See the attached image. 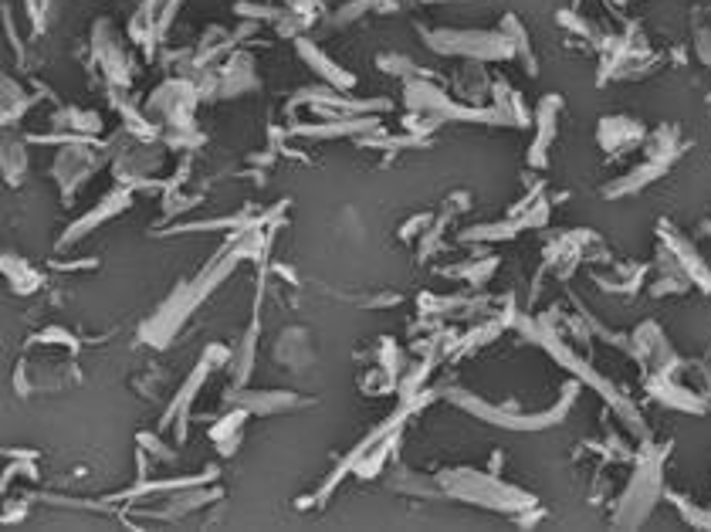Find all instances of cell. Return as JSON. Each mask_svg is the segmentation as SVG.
I'll return each mask as SVG.
<instances>
[{
	"instance_id": "20",
	"label": "cell",
	"mask_w": 711,
	"mask_h": 532,
	"mask_svg": "<svg viewBox=\"0 0 711 532\" xmlns=\"http://www.w3.org/2000/svg\"><path fill=\"white\" fill-rule=\"evenodd\" d=\"M31 95L14 82V78H4V122H17L28 112Z\"/></svg>"
},
{
	"instance_id": "21",
	"label": "cell",
	"mask_w": 711,
	"mask_h": 532,
	"mask_svg": "<svg viewBox=\"0 0 711 532\" xmlns=\"http://www.w3.org/2000/svg\"><path fill=\"white\" fill-rule=\"evenodd\" d=\"M24 173H28V153H24V146L17 139H11L4 146V177L7 183H21Z\"/></svg>"
},
{
	"instance_id": "7",
	"label": "cell",
	"mask_w": 711,
	"mask_h": 532,
	"mask_svg": "<svg viewBox=\"0 0 711 532\" xmlns=\"http://www.w3.org/2000/svg\"><path fill=\"white\" fill-rule=\"evenodd\" d=\"M630 350H634V356L651 373H674V370H681V360L674 356L671 343H667V336L654 326V322H644V326L637 329L634 339H630Z\"/></svg>"
},
{
	"instance_id": "6",
	"label": "cell",
	"mask_w": 711,
	"mask_h": 532,
	"mask_svg": "<svg viewBox=\"0 0 711 532\" xmlns=\"http://www.w3.org/2000/svg\"><path fill=\"white\" fill-rule=\"evenodd\" d=\"M231 404L244 407L251 417H268V414H292L309 407L312 400L302 394H292V390H244L234 387L231 390Z\"/></svg>"
},
{
	"instance_id": "4",
	"label": "cell",
	"mask_w": 711,
	"mask_h": 532,
	"mask_svg": "<svg viewBox=\"0 0 711 532\" xmlns=\"http://www.w3.org/2000/svg\"><path fill=\"white\" fill-rule=\"evenodd\" d=\"M102 163H105V156L92 153L85 143H65L61 146V153L55 156V167H51V173H55L58 187L65 190V197H75L78 187L89 183L95 173H99Z\"/></svg>"
},
{
	"instance_id": "22",
	"label": "cell",
	"mask_w": 711,
	"mask_h": 532,
	"mask_svg": "<svg viewBox=\"0 0 711 532\" xmlns=\"http://www.w3.org/2000/svg\"><path fill=\"white\" fill-rule=\"evenodd\" d=\"M139 448H143V451H153L156 458H173V451L166 448V444L156 438V434H139Z\"/></svg>"
},
{
	"instance_id": "5",
	"label": "cell",
	"mask_w": 711,
	"mask_h": 532,
	"mask_svg": "<svg viewBox=\"0 0 711 532\" xmlns=\"http://www.w3.org/2000/svg\"><path fill=\"white\" fill-rule=\"evenodd\" d=\"M197 99H200L197 85L183 82V78H173V82H166L153 92V99H149V112L166 119L173 129H190Z\"/></svg>"
},
{
	"instance_id": "19",
	"label": "cell",
	"mask_w": 711,
	"mask_h": 532,
	"mask_svg": "<svg viewBox=\"0 0 711 532\" xmlns=\"http://www.w3.org/2000/svg\"><path fill=\"white\" fill-rule=\"evenodd\" d=\"M55 126H65V129H72L75 136H89V133H99L102 129V122L95 112H85V109H75V106H68V109H61L58 116H55Z\"/></svg>"
},
{
	"instance_id": "16",
	"label": "cell",
	"mask_w": 711,
	"mask_h": 532,
	"mask_svg": "<svg viewBox=\"0 0 711 532\" xmlns=\"http://www.w3.org/2000/svg\"><path fill=\"white\" fill-rule=\"evenodd\" d=\"M254 346H258V319L251 322V329L244 333L241 346H237V353H231V383L234 387H248V377L254 370Z\"/></svg>"
},
{
	"instance_id": "23",
	"label": "cell",
	"mask_w": 711,
	"mask_h": 532,
	"mask_svg": "<svg viewBox=\"0 0 711 532\" xmlns=\"http://www.w3.org/2000/svg\"><path fill=\"white\" fill-rule=\"evenodd\" d=\"M295 4H298V7H305V4H309V0H295Z\"/></svg>"
},
{
	"instance_id": "9",
	"label": "cell",
	"mask_w": 711,
	"mask_h": 532,
	"mask_svg": "<svg viewBox=\"0 0 711 532\" xmlns=\"http://www.w3.org/2000/svg\"><path fill=\"white\" fill-rule=\"evenodd\" d=\"M129 204H133V190H129V187L112 190L109 197H102V200H99V207H95L92 214H85L82 221L72 224V228H68L65 234H61V238H58V248H68V244H75L78 238H85V234H92L95 228H99V224L109 221V217H116V214L126 211Z\"/></svg>"
},
{
	"instance_id": "11",
	"label": "cell",
	"mask_w": 711,
	"mask_h": 532,
	"mask_svg": "<svg viewBox=\"0 0 711 532\" xmlns=\"http://www.w3.org/2000/svg\"><path fill=\"white\" fill-rule=\"evenodd\" d=\"M271 360L285 370H305V366L315 363V353H312V336L309 329L302 326H288L278 333L275 346H271Z\"/></svg>"
},
{
	"instance_id": "15",
	"label": "cell",
	"mask_w": 711,
	"mask_h": 532,
	"mask_svg": "<svg viewBox=\"0 0 711 532\" xmlns=\"http://www.w3.org/2000/svg\"><path fill=\"white\" fill-rule=\"evenodd\" d=\"M248 417H251V414L244 411V407H234L231 414H224L221 424L210 427V441L217 444V451H221L224 458L234 455V448L241 444V427H244V421H248Z\"/></svg>"
},
{
	"instance_id": "8",
	"label": "cell",
	"mask_w": 711,
	"mask_h": 532,
	"mask_svg": "<svg viewBox=\"0 0 711 532\" xmlns=\"http://www.w3.org/2000/svg\"><path fill=\"white\" fill-rule=\"evenodd\" d=\"M217 488L210 485H183V488H173L170 495H163V502L156 505V509H136L139 516H149V519H183V516H190L193 509H204V505H210L217 499Z\"/></svg>"
},
{
	"instance_id": "17",
	"label": "cell",
	"mask_w": 711,
	"mask_h": 532,
	"mask_svg": "<svg viewBox=\"0 0 711 532\" xmlns=\"http://www.w3.org/2000/svg\"><path fill=\"white\" fill-rule=\"evenodd\" d=\"M390 488L393 492H403V495H420V499H437V495H444L441 482H427L424 475H410V472H400L390 475Z\"/></svg>"
},
{
	"instance_id": "18",
	"label": "cell",
	"mask_w": 711,
	"mask_h": 532,
	"mask_svg": "<svg viewBox=\"0 0 711 532\" xmlns=\"http://www.w3.org/2000/svg\"><path fill=\"white\" fill-rule=\"evenodd\" d=\"M4 275L17 295H31L41 285V275H34V268L21 258H4Z\"/></svg>"
},
{
	"instance_id": "3",
	"label": "cell",
	"mask_w": 711,
	"mask_h": 532,
	"mask_svg": "<svg viewBox=\"0 0 711 532\" xmlns=\"http://www.w3.org/2000/svg\"><path fill=\"white\" fill-rule=\"evenodd\" d=\"M427 45L444 51V55H464V58H508L515 51L512 41L502 34H481V31H441L424 34Z\"/></svg>"
},
{
	"instance_id": "13",
	"label": "cell",
	"mask_w": 711,
	"mask_h": 532,
	"mask_svg": "<svg viewBox=\"0 0 711 532\" xmlns=\"http://www.w3.org/2000/svg\"><path fill=\"white\" fill-rule=\"evenodd\" d=\"M217 89H221V95H227V99H234V95H244L248 89H258L254 61L248 55H234L221 68V75H217Z\"/></svg>"
},
{
	"instance_id": "14",
	"label": "cell",
	"mask_w": 711,
	"mask_h": 532,
	"mask_svg": "<svg viewBox=\"0 0 711 532\" xmlns=\"http://www.w3.org/2000/svg\"><path fill=\"white\" fill-rule=\"evenodd\" d=\"M298 51H302V61H309V65L326 78L329 85H336V89H342V92H349L356 85V78L349 75L346 68H339L336 61H329L319 48L312 45V41H298Z\"/></svg>"
},
{
	"instance_id": "2",
	"label": "cell",
	"mask_w": 711,
	"mask_h": 532,
	"mask_svg": "<svg viewBox=\"0 0 711 532\" xmlns=\"http://www.w3.org/2000/svg\"><path fill=\"white\" fill-rule=\"evenodd\" d=\"M661 458H664V448L654 451V444H647L634 468V478H630L627 492H623L617 512H613V522H617L620 529L640 526V522L647 519V512L654 509L657 495H661V468H664Z\"/></svg>"
},
{
	"instance_id": "12",
	"label": "cell",
	"mask_w": 711,
	"mask_h": 532,
	"mask_svg": "<svg viewBox=\"0 0 711 532\" xmlns=\"http://www.w3.org/2000/svg\"><path fill=\"white\" fill-rule=\"evenodd\" d=\"M640 139H644V129H640V122H634V119L613 116V119L600 122V146L610 153L634 150V146H640Z\"/></svg>"
},
{
	"instance_id": "1",
	"label": "cell",
	"mask_w": 711,
	"mask_h": 532,
	"mask_svg": "<svg viewBox=\"0 0 711 532\" xmlns=\"http://www.w3.org/2000/svg\"><path fill=\"white\" fill-rule=\"evenodd\" d=\"M444 495L471 505H481V509H495V512H522L532 509L535 499L529 492H519V488L505 485L495 472L481 475V472H464V468H451V472L437 475Z\"/></svg>"
},
{
	"instance_id": "10",
	"label": "cell",
	"mask_w": 711,
	"mask_h": 532,
	"mask_svg": "<svg viewBox=\"0 0 711 532\" xmlns=\"http://www.w3.org/2000/svg\"><path fill=\"white\" fill-rule=\"evenodd\" d=\"M163 167V150L160 146H146V143H136L129 150L116 153V177L122 183H143L153 177L156 170Z\"/></svg>"
}]
</instances>
